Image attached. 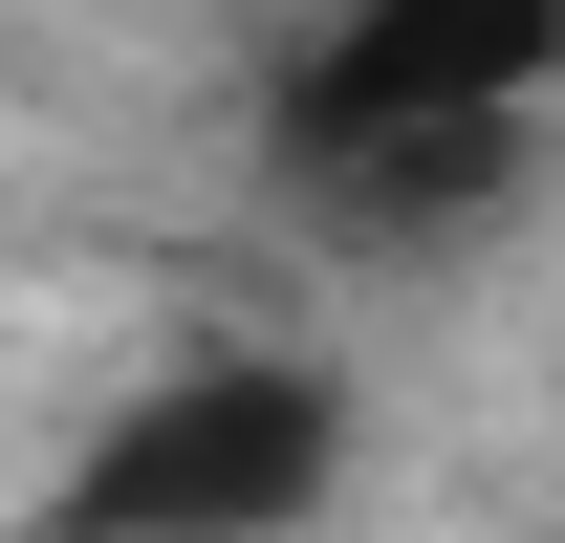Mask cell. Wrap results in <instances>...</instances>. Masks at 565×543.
Masks as SVG:
<instances>
[{
	"label": "cell",
	"mask_w": 565,
	"mask_h": 543,
	"mask_svg": "<svg viewBox=\"0 0 565 543\" xmlns=\"http://www.w3.org/2000/svg\"><path fill=\"white\" fill-rule=\"evenodd\" d=\"M327 478H349L327 370H174L87 435L66 543H282V522H327Z\"/></svg>",
	"instance_id": "cell-1"
},
{
	"label": "cell",
	"mask_w": 565,
	"mask_h": 543,
	"mask_svg": "<svg viewBox=\"0 0 565 543\" xmlns=\"http://www.w3.org/2000/svg\"><path fill=\"white\" fill-rule=\"evenodd\" d=\"M565 87V0H349L305 87H282V174L327 152H435V131H522Z\"/></svg>",
	"instance_id": "cell-2"
}]
</instances>
